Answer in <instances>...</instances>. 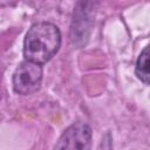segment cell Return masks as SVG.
I'll return each mask as SVG.
<instances>
[{
  "mask_svg": "<svg viewBox=\"0 0 150 150\" xmlns=\"http://www.w3.org/2000/svg\"><path fill=\"white\" fill-rule=\"evenodd\" d=\"M91 128L87 123L75 122L62 132L54 148L88 150L91 146Z\"/></svg>",
  "mask_w": 150,
  "mask_h": 150,
  "instance_id": "3957f363",
  "label": "cell"
},
{
  "mask_svg": "<svg viewBox=\"0 0 150 150\" xmlns=\"http://www.w3.org/2000/svg\"><path fill=\"white\" fill-rule=\"evenodd\" d=\"M135 73L136 76L144 83V84H149V48L144 47V49L141 52V54L138 55L137 62H136V67H135Z\"/></svg>",
  "mask_w": 150,
  "mask_h": 150,
  "instance_id": "277c9868",
  "label": "cell"
},
{
  "mask_svg": "<svg viewBox=\"0 0 150 150\" xmlns=\"http://www.w3.org/2000/svg\"><path fill=\"white\" fill-rule=\"evenodd\" d=\"M42 64L25 60L16 67L13 74V90L19 95L34 94L38 90H40L42 84Z\"/></svg>",
  "mask_w": 150,
  "mask_h": 150,
  "instance_id": "7a4b0ae2",
  "label": "cell"
},
{
  "mask_svg": "<svg viewBox=\"0 0 150 150\" xmlns=\"http://www.w3.org/2000/svg\"><path fill=\"white\" fill-rule=\"evenodd\" d=\"M61 47V32L52 22H36L27 32L23 41L25 60L39 64L48 62Z\"/></svg>",
  "mask_w": 150,
  "mask_h": 150,
  "instance_id": "6da1fadb",
  "label": "cell"
}]
</instances>
